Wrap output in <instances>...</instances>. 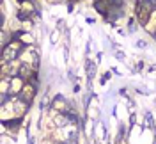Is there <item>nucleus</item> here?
I'll return each instance as SVG.
<instances>
[{"instance_id": "2", "label": "nucleus", "mask_w": 156, "mask_h": 144, "mask_svg": "<svg viewBox=\"0 0 156 144\" xmlns=\"http://www.w3.org/2000/svg\"><path fill=\"white\" fill-rule=\"evenodd\" d=\"M21 89H23V86H21V78L12 77V80H11V87H9V93H11V94H18Z\"/></svg>"}, {"instance_id": "4", "label": "nucleus", "mask_w": 156, "mask_h": 144, "mask_svg": "<svg viewBox=\"0 0 156 144\" xmlns=\"http://www.w3.org/2000/svg\"><path fill=\"white\" fill-rule=\"evenodd\" d=\"M53 107H55L57 110H62L64 114L68 112V107H66V103H64V98H57V100L53 102Z\"/></svg>"}, {"instance_id": "1", "label": "nucleus", "mask_w": 156, "mask_h": 144, "mask_svg": "<svg viewBox=\"0 0 156 144\" xmlns=\"http://www.w3.org/2000/svg\"><path fill=\"white\" fill-rule=\"evenodd\" d=\"M16 55H18V46L16 45H9V46L5 48V52H4V62L16 59Z\"/></svg>"}, {"instance_id": "3", "label": "nucleus", "mask_w": 156, "mask_h": 144, "mask_svg": "<svg viewBox=\"0 0 156 144\" xmlns=\"http://www.w3.org/2000/svg\"><path fill=\"white\" fill-rule=\"evenodd\" d=\"M55 126H58V128H64V126H68V123H69V117H68V114L64 116V114H55Z\"/></svg>"}, {"instance_id": "5", "label": "nucleus", "mask_w": 156, "mask_h": 144, "mask_svg": "<svg viewBox=\"0 0 156 144\" xmlns=\"http://www.w3.org/2000/svg\"><path fill=\"white\" fill-rule=\"evenodd\" d=\"M136 46H140V48H146V41H138V43H136Z\"/></svg>"}]
</instances>
